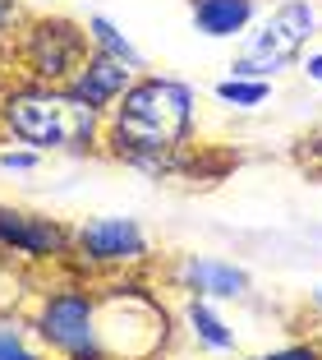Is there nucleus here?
<instances>
[{"label":"nucleus","mask_w":322,"mask_h":360,"mask_svg":"<svg viewBox=\"0 0 322 360\" xmlns=\"http://www.w3.org/2000/svg\"><path fill=\"white\" fill-rule=\"evenodd\" d=\"M194 125H198V93L185 79L138 75L125 88V97L106 111L102 153L111 162L143 171V176L185 180L198 171Z\"/></svg>","instance_id":"f257e3e1"},{"label":"nucleus","mask_w":322,"mask_h":360,"mask_svg":"<svg viewBox=\"0 0 322 360\" xmlns=\"http://www.w3.org/2000/svg\"><path fill=\"white\" fill-rule=\"evenodd\" d=\"M102 125L106 116L93 111L88 102L69 88H46V84H23L10 79L0 88V139L14 148L32 153H102Z\"/></svg>","instance_id":"f03ea898"},{"label":"nucleus","mask_w":322,"mask_h":360,"mask_svg":"<svg viewBox=\"0 0 322 360\" xmlns=\"http://www.w3.org/2000/svg\"><path fill=\"white\" fill-rule=\"evenodd\" d=\"M93 42H88V23L60 10L28 14L23 28L10 37V46L0 51V70L23 84H46L65 88L74 79V70L88 60Z\"/></svg>","instance_id":"7ed1b4c3"},{"label":"nucleus","mask_w":322,"mask_h":360,"mask_svg":"<svg viewBox=\"0 0 322 360\" xmlns=\"http://www.w3.org/2000/svg\"><path fill=\"white\" fill-rule=\"evenodd\" d=\"M28 323H32V338L55 360H106L102 291H93L88 282H65L42 291Z\"/></svg>","instance_id":"20e7f679"},{"label":"nucleus","mask_w":322,"mask_h":360,"mask_svg":"<svg viewBox=\"0 0 322 360\" xmlns=\"http://www.w3.org/2000/svg\"><path fill=\"white\" fill-rule=\"evenodd\" d=\"M313 32H318V10L309 0H281L276 10L253 28L244 51L230 60V79H262V84H271L281 70L304 60Z\"/></svg>","instance_id":"39448f33"},{"label":"nucleus","mask_w":322,"mask_h":360,"mask_svg":"<svg viewBox=\"0 0 322 360\" xmlns=\"http://www.w3.org/2000/svg\"><path fill=\"white\" fill-rule=\"evenodd\" d=\"M152 259V240L134 217H88L74 226L69 268L79 277H120Z\"/></svg>","instance_id":"423d86ee"},{"label":"nucleus","mask_w":322,"mask_h":360,"mask_svg":"<svg viewBox=\"0 0 322 360\" xmlns=\"http://www.w3.org/2000/svg\"><path fill=\"white\" fill-rule=\"evenodd\" d=\"M74 250V226L37 208H19V203H0V255L23 259L37 268L69 264Z\"/></svg>","instance_id":"0eeeda50"},{"label":"nucleus","mask_w":322,"mask_h":360,"mask_svg":"<svg viewBox=\"0 0 322 360\" xmlns=\"http://www.w3.org/2000/svg\"><path fill=\"white\" fill-rule=\"evenodd\" d=\"M170 277L180 282V291L203 300H244L249 296V273L230 259H208V255H180Z\"/></svg>","instance_id":"6e6552de"},{"label":"nucleus","mask_w":322,"mask_h":360,"mask_svg":"<svg viewBox=\"0 0 322 360\" xmlns=\"http://www.w3.org/2000/svg\"><path fill=\"white\" fill-rule=\"evenodd\" d=\"M138 79V70L134 65H125V60H115V56H106V51H88V60L74 70V79L65 88H69L79 102H88L93 111H111L120 97H125V88Z\"/></svg>","instance_id":"1a4fd4ad"},{"label":"nucleus","mask_w":322,"mask_h":360,"mask_svg":"<svg viewBox=\"0 0 322 360\" xmlns=\"http://www.w3.org/2000/svg\"><path fill=\"white\" fill-rule=\"evenodd\" d=\"M262 0H189V19L203 37L212 42H230L239 32H249L253 19H258Z\"/></svg>","instance_id":"9d476101"},{"label":"nucleus","mask_w":322,"mask_h":360,"mask_svg":"<svg viewBox=\"0 0 322 360\" xmlns=\"http://www.w3.org/2000/svg\"><path fill=\"white\" fill-rule=\"evenodd\" d=\"M185 323H189V333H194L198 347L217 351V356H230V351H235V333H230V323L217 314V309H212V300L189 296V305H185Z\"/></svg>","instance_id":"9b49d317"},{"label":"nucleus","mask_w":322,"mask_h":360,"mask_svg":"<svg viewBox=\"0 0 322 360\" xmlns=\"http://www.w3.org/2000/svg\"><path fill=\"white\" fill-rule=\"evenodd\" d=\"M83 23H88V42H93V51H106V56H115V60L134 65L138 75H147V56L129 42V32L120 28L115 19H106V14H88Z\"/></svg>","instance_id":"f8f14e48"},{"label":"nucleus","mask_w":322,"mask_h":360,"mask_svg":"<svg viewBox=\"0 0 322 360\" xmlns=\"http://www.w3.org/2000/svg\"><path fill=\"white\" fill-rule=\"evenodd\" d=\"M0 360H55L32 338V323L19 314H0Z\"/></svg>","instance_id":"ddd939ff"},{"label":"nucleus","mask_w":322,"mask_h":360,"mask_svg":"<svg viewBox=\"0 0 322 360\" xmlns=\"http://www.w3.org/2000/svg\"><path fill=\"white\" fill-rule=\"evenodd\" d=\"M212 97H217L221 106H239V111H249V106H262L271 97V84H262V79H221L217 88H212Z\"/></svg>","instance_id":"4468645a"},{"label":"nucleus","mask_w":322,"mask_h":360,"mask_svg":"<svg viewBox=\"0 0 322 360\" xmlns=\"http://www.w3.org/2000/svg\"><path fill=\"white\" fill-rule=\"evenodd\" d=\"M244 360H322V338L286 342V347H276V351H262V356H244Z\"/></svg>","instance_id":"2eb2a0df"},{"label":"nucleus","mask_w":322,"mask_h":360,"mask_svg":"<svg viewBox=\"0 0 322 360\" xmlns=\"http://www.w3.org/2000/svg\"><path fill=\"white\" fill-rule=\"evenodd\" d=\"M290 158H295V167H300L304 176L322 180V134H318V139H300Z\"/></svg>","instance_id":"dca6fc26"},{"label":"nucleus","mask_w":322,"mask_h":360,"mask_svg":"<svg viewBox=\"0 0 322 360\" xmlns=\"http://www.w3.org/2000/svg\"><path fill=\"white\" fill-rule=\"evenodd\" d=\"M28 14L32 10L23 5V0H0V51L10 46V37L23 28V19H28Z\"/></svg>","instance_id":"f3484780"},{"label":"nucleus","mask_w":322,"mask_h":360,"mask_svg":"<svg viewBox=\"0 0 322 360\" xmlns=\"http://www.w3.org/2000/svg\"><path fill=\"white\" fill-rule=\"evenodd\" d=\"M0 167H5V171H37V167H42V153H32V148H5V153H0Z\"/></svg>","instance_id":"a211bd4d"},{"label":"nucleus","mask_w":322,"mask_h":360,"mask_svg":"<svg viewBox=\"0 0 322 360\" xmlns=\"http://www.w3.org/2000/svg\"><path fill=\"white\" fill-rule=\"evenodd\" d=\"M300 65H304V75H309L313 84H322V51H309Z\"/></svg>","instance_id":"6ab92c4d"},{"label":"nucleus","mask_w":322,"mask_h":360,"mask_svg":"<svg viewBox=\"0 0 322 360\" xmlns=\"http://www.w3.org/2000/svg\"><path fill=\"white\" fill-rule=\"evenodd\" d=\"M309 305H313V309H322V286H313V291H309Z\"/></svg>","instance_id":"aec40b11"},{"label":"nucleus","mask_w":322,"mask_h":360,"mask_svg":"<svg viewBox=\"0 0 322 360\" xmlns=\"http://www.w3.org/2000/svg\"><path fill=\"white\" fill-rule=\"evenodd\" d=\"M5 84H10V75H5V70H0V88H5Z\"/></svg>","instance_id":"412c9836"},{"label":"nucleus","mask_w":322,"mask_h":360,"mask_svg":"<svg viewBox=\"0 0 322 360\" xmlns=\"http://www.w3.org/2000/svg\"><path fill=\"white\" fill-rule=\"evenodd\" d=\"M0 143H5V139H0Z\"/></svg>","instance_id":"4be33fe9"}]
</instances>
